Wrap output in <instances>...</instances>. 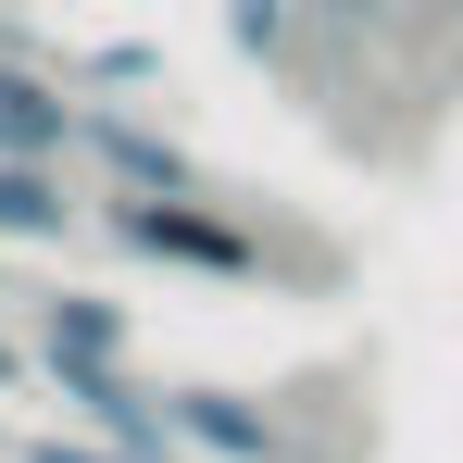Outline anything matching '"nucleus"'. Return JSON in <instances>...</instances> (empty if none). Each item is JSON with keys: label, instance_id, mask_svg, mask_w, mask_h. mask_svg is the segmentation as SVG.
I'll use <instances>...</instances> for the list:
<instances>
[{"label": "nucleus", "instance_id": "obj_2", "mask_svg": "<svg viewBox=\"0 0 463 463\" xmlns=\"http://www.w3.org/2000/svg\"><path fill=\"white\" fill-rule=\"evenodd\" d=\"M76 151L100 163V188H126V201H201V188H213L201 151H175L151 113H126V100H88V113H76Z\"/></svg>", "mask_w": 463, "mask_h": 463}, {"label": "nucleus", "instance_id": "obj_8", "mask_svg": "<svg viewBox=\"0 0 463 463\" xmlns=\"http://www.w3.org/2000/svg\"><path fill=\"white\" fill-rule=\"evenodd\" d=\"M213 25H226V51L250 76H301L313 63V13L301 0H213Z\"/></svg>", "mask_w": 463, "mask_h": 463}, {"label": "nucleus", "instance_id": "obj_7", "mask_svg": "<svg viewBox=\"0 0 463 463\" xmlns=\"http://www.w3.org/2000/svg\"><path fill=\"white\" fill-rule=\"evenodd\" d=\"M76 188H63V163H0V250H51V238H76Z\"/></svg>", "mask_w": 463, "mask_h": 463}, {"label": "nucleus", "instance_id": "obj_3", "mask_svg": "<svg viewBox=\"0 0 463 463\" xmlns=\"http://www.w3.org/2000/svg\"><path fill=\"white\" fill-rule=\"evenodd\" d=\"M163 439H188L213 463H301L288 413H263L250 388H163Z\"/></svg>", "mask_w": 463, "mask_h": 463}, {"label": "nucleus", "instance_id": "obj_10", "mask_svg": "<svg viewBox=\"0 0 463 463\" xmlns=\"http://www.w3.org/2000/svg\"><path fill=\"white\" fill-rule=\"evenodd\" d=\"M25 463H151V451H113V439H25Z\"/></svg>", "mask_w": 463, "mask_h": 463}, {"label": "nucleus", "instance_id": "obj_9", "mask_svg": "<svg viewBox=\"0 0 463 463\" xmlns=\"http://www.w3.org/2000/svg\"><path fill=\"white\" fill-rule=\"evenodd\" d=\"M76 76L88 88H163V51L151 38H100V51H76Z\"/></svg>", "mask_w": 463, "mask_h": 463}, {"label": "nucleus", "instance_id": "obj_4", "mask_svg": "<svg viewBox=\"0 0 463 463\" xmlns=\"http://www.w3.org/2000/svg\"><path fill=\"white\" fill-rule=\"evenodd\" d=\"M25 301H38V338H25L38 364H126L138 351V313L113 288H25Z\"/></svg>", "mask_w": 463, "mask_h": 463}, {"label": "nucleus", "instance_id": "obj_6", "mask_svg": "<svg viewBox=\"0 0 463 463\" xmlns=\"http://www.w3.org/2000/svg\"><path fill=\"white\" fill-rule=\"evenodd\" d=\"M76 113L88 100H63L51 63H13V51H0V163H63L76 151Z\"/></svg>", "mask_w": 463, "mask_h": 463}, {"label": "nucleus", "instance_id": "obj_1", "mask_svg": "<svg viewBox=\"0 0 463 463\" xmlns=\"http://www.w3.org/2000/svg\"><path fill=\"white\" fill-rule=\"evenodd\" d=\"M100 238H113L126 263L213 276V288H276V276H288V250L250 226L238 201H213V188H201V201H126V188H113V201H100Z\"/></svg>", "mask_w": 463, "mask_h": 463}, {"label": "nucleus", "instance_id": "obj_5", "mask_svg": "<svg viewBox=\"0 0 463 463\" xmlns=\"http://www.w3.org/2000/svg\"><path fill=\"white\" fill-rule=\"evenodd\" d=\"M38 376L88 413V439H113V451H151V463H163V388H138L126 364H38Z\"/></svg>", "mask_w": 463, "mask_h": 463}, {"label": "nucleus", "instance_id": "obj_11", "mask_svg": "<svg viewBox=\"0 0 463 463\" xmlns=\"http://www.w3.org/2000/svg\"><path fill=\"white\" fill-rule=\"evenodd\" d=\"M38 376V351H25V338H0V388H25Z\"/></svg>", "mask_w": 463, "mask_h": 463}]
</instances>
